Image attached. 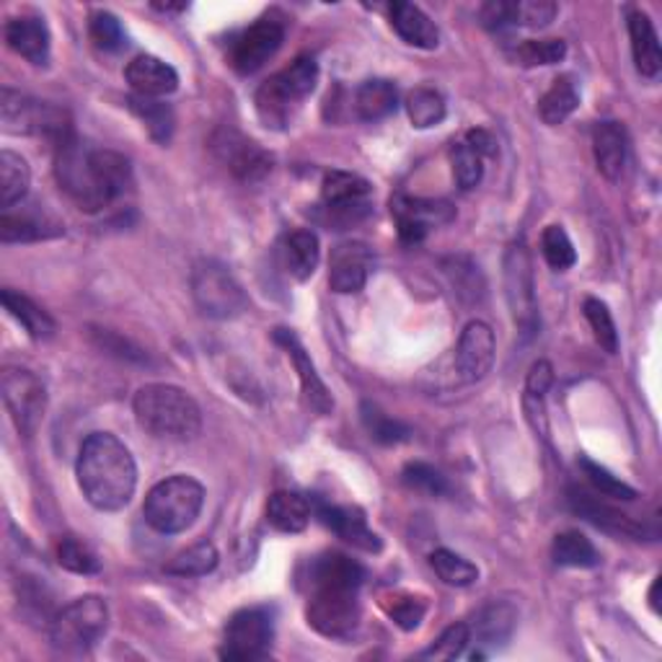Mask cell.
Instances as JSON below:
<instances>
[{
  "label": "cell",
  "instance_id": "obj_35",
  "mask_svg": "<svg viewBox=\"0 0 662 662\" xmlns=\"http://www.w3.org/2000/svg\"><path fill=\"white\" fill-rule=\"evenodd\" d=\"M518 613L508 603H492L487 609L479 611L477 624H473L471 634H477L481 644H500L510 640L512 629H516Z\"/></svg>",
  "mask_w": 662,
  "mask_h": 662
},
{
  "label": "cell",
  "instance_id": "obj_44",
  "mask_svg": "<svg viewBox=\"0 0 662 662\" xmlns=\"http://www.w3.org/2000/svg\"><path fill=\"white\" fill-rule=\"evenodd\" d=\"M541 252L547 256L549 267L551 269H570L574 262H578V254H574V246L570 236H567V231L562 225H549L547 231H543L541 236Z\"/></svg>",
  "mask_w": 662,
  "mask_h": 662
},
{
  "label": "cell",
  "instance_id": "obj_51",
  "mask_svg": "<svg viewBox=\"0 0 662 662\" xmlns=\"http://www.w3.org/2000/svg\"><path fill=\"white\" fill-rule=\"evenodd\" d=\"M391 601L394 603L386 605L388 617H391L396 621V627H401L404 632H415V629L422 624L427 605L419 601V598H411V595H396Z\"/></svg>",
  "mask_w": 662,
  "mask_h": 662
},
{
  "label": "cell",
  "instance_id": "obj_46",
  "mask_svg": "<svg viewBox=\"0 0 662 662\" xmlns=\"http://www.w3.org/2000/svg\"><path fill=\"white\" fill-rule=\"evenodd\" d=\"M91 42L104 52H116L124 47V29L120 19L109 11H93L89 21Z\"/></svg>",
  "mask_w": 662,
  "mask_h": 662
},
{
  "label": "cell",
  "instance_id": "obj_55",
  "mask_svg": "<svg viewBox=\"0 0 662 662\" xmlns=\"http://www.w3.org/2000/svg\"><path fill=\"white\" fill-rule=\"evenodd\" d=\"M466 143H469L473 151L481 155V159H492V155L497 153L495 138L489 135L487 130H471L469 135H466Z\"/></svg>",
  "mask_w": 662,
  "mask_h": 662
},
{
  "label": "cell",
  "instance_id": "obj_41",
  "mask_svg": "<svg viewBox=\"0 0 662 662\" xmlns=\"http://www.w3.org/2000/svg\"><path fill=\"white\" fill-rule=\"evenodd\" d=\"M450 163H454V176L464 192L479 186L481 176H485V159L466 140L450 147Z\"/></svg>",
  "mask_w": 662,
  "mask_h": 662
},
{
  "label": "cell",
  "instance_id": "obj_31",
  "mask_svg": "<svg viewBox=\"0 0 662 662\" xmlns=\"http://www.w3.org/2000/svg\"><path fill=\"white\" fill-rule=\"evenodd\" d=\"M0 298H3V306H6L8 314H11L16 322L23 326V329H27V334L31 339L42 342V339L52 337V334H54L52 316L47 314V310L39 308L34 301H29L27 295L11 291V287H6Z\"/></svg>",
  "mask_w": 662,
  "mask_h": 662
},
{
  "label": "cell",
  "instance_id": "obj_3",
  "mask_svg": "<svg viewBox=\"0 0 662 662\" xmlns=\"http://www.w3.org/2000/svg\"><path fill=\"white\" fill-rule=\"evenodd\" d=\"M78 487L96 510L116 512L128 508L138 487L135 458L109 432H93L85 438L75 464Z\"/></svg>",
  "mask_w": 662,
  "mask_h": 662
},
{
  "label": "cell",
  "instance_id": "obj_26",
  "mask_svg": "<svg viewBox=\"0 0 662 662\" xmlns=\"http://www.w3.org/2000/svg\"><path fill=\"white\" fill-rule=\"evenodd\" d=\"M629 37H632V54L636 70H640L644 78H655L662 68V52L655 23L650 21L648 13L634 11L629 16Z\"/></svg>",
  "mask_w": 662,
  "mask_h": 662
},
{
  "label": "cell",
  "instance_id": "obj_39",
  "mask_svg": "<svg viewBox=\"0 0 662 662\" xmlns=\"http://www.w3.org/2000/svg\"><path fill=\"white\" fill-rule=\"evenodd\" d=\"M130 109L145 122L147 132H151L159 143H169L171 132H174V114H171V109L163 104V101L138 96L135 93V96H130Z\"/></svg>",
  "mask_w": 662,
  "mask_h": 662
},
{
  "label": "cell",
  "instance_id": "obj_40",
  "mask_svg": "<svg viewBox=\"0 0 662 662\" xmlns=\"http://www.w3.org/2000/svg\"><path fill=\"white\" fill-rule=\"evenodd\" d=\"M363 425L368 435L376 442H384V446H396V442H404L411 438V430L399 419L388 417L386 411H380L376 404H363Z\"/></svg>",
  "mask_w": 662,
  "mask_h": 662
},
{
  "label": "cell",
  "instance_id": "obj_32",
  "mask_svg": "<svg viewBox=\"0 0 662 662\" xmlns=\"http://www.w3.org/2000/svg\"><path fill=\"white\" fill-rule=\"evenodd\" d=\"M31 184L29 163L19 153L3 151L0 153V207L13 210L19 202L27 197Z\"/></svg>",
  "mask_w": 662,
  "mask_h": 662
},
{
  "label": "cell",
  "instance_id": "obj_54",
  "mask_svg": "<svg viewBox=\"0 0 662 662\" xmlns=\"http://www.w3.org/2000/svg\"><path fill=\"white\" fill-rule=\"evenodd\" d=\"M481 19H485L489 29H500L505 23H512V3H502V0L487 3L481 8Z\"/></svg>",
  "mask_w": 662,
  "mask_h": 662
},
{
  "label": "cell",
  "instance_id": "obj_7",
  "mask_svg": "<svg viewBox=\"0 0 662 662\" xmlns=\"http://www.w3.org/2000/svg\"><path fill=\"white\" fill-rule=\"evenodd\" d=\"M106 627L109 609L104 598L83 595L75 598L50 621V640L58 650L81 655V652L96 648V642L106 634Z\"/></svg>",
  "mask_w": 662,
  "mask_h": 662
},
{
  "label": "cell",
  "instance_id": "obj_5",
  "mask_svg": "<svg viewBox=\"0 0 662 662\" xmlns=\"http://www.w3.org/2000/svg\"><path fill=\"white\" fill-rule=\"evenodd\" d=\"M318 81V62L308 54L293 60L291 65L277 70L256 91V114L264 128L269 130H285L291 128L295 114L301 112L303 101H306L316 89Z\"/></svg>",
  "mask_w": 662,
  "mask_h": 662
},
{
  "label": "cell",
  "instance_id": "obj_25",
  "mask_svg": "<svg viewBox=\"0 0 662 662\" xmlns=\"http://www.w3.org/2000/svg\"><path fill=\"white\" fill-rule=\"evenodd\" d=\"M391 27L404 42L419 47V50H435L440 44V29L415 3H401L399 0V3L391 6Z\"/></svg>",
  "mask_w": 662,
  "mask_h": 662
},
{
  "label": "cell",
  "instance_id": "obj_34",
  "mask_svg": "<svg viewBox=\"0 0 662 662\" xmlns=\"http://www.w3.org/2000/svg\"><path fill=\"white\" fill-rule=\"evenodd\" d=\"M551 557L559 567H574V570H590L601 564V554L593 547V541L580 531H564L554 539Z\"/></svg>",
  "mask_w": 662,
  "mask_h": 662
},
{
  "label": "cell",
  "instance_id": "obj_16",
  "mask_svg": "<svg viewBox=\"0 0 662 662\" xmlns=\"http://www.w3.org/2000/svg\"><path fill=\"white\" fill-rule=\"evenodd\" d=\"M215 153L231 169V174L246 184L262 182L272 171V155L233 130H223L215 138Z\"/></svg>",
  "mask_w": 662,
  "mask_h": 662
},
{
  "label": "cell",
  "instance_id": "obj_43",
  "mask_svg": "<svg viewBox=\"0 0 662 662\" xmlns=\"http://www.w3.org/2000/svg\"><path fill=\"white\" fill-rule=\"evenodd\" d=\"M567 54V44L562 39H528L516 50V60L523 68H539V65H557Z\"/></svg>",
  "mask_w": 662,
  "mask_h": 662
},
{
  "label": "cell",
  "instance_id": "obj_6",
  "mask_svg": "<svg viewBox=\"0 0 662 662\" xmlns=\"http://www.w3.org/2000/svg\"><path fill=\"white\" fill-rule=\"evenodd\" d=\"M202 505H205V489L197 479L184 477H169L155 485L145 497L143 516L147 526L159 533H182L194 526L200 518Z\"/></svg>",
  "mask_w": 662,
  "mask_h": 662
},
{
  "label": "cell",
  "instance_id": "obj_21",
  "mask_svg": "<svg viewBox=\"0 0 662 662\" xmlns=\"http://www.w3.org/2000/svg\"><path fill=\"white\" fill-rule=\"evenodd\" d=\"M6 42L31 65L42 68L50 62V29L39 16H16L6 23Z\"/></svg>",
  "mask_w": 662,
  "mask_h": 662
},
{
  "label": "cell",
  "instance_id": "obj_30",
  "mask_svg": "<svg viewBox=\"0 0 662 662\" xmlns=\"http://www.w3.org/2000/svg\"><path fill=\"white\" fill-rule=\"evenodd\" d=\"M318 256H322V248H318V236L314 231H293L291 236L285 238L283 244V262L287 272L295 279H308L318 267Z\"/></svg>",
  "mask_w": 662,
  "mask_h": 662
},
{
  "label": "cell",
  "instance_id": "obj_15",
  "mask_svg": "<svg viewBox=\"0 0 662 662\" xmlns=\"http://www.w3.org/2000/svg\"><path fill=\"white\" fill-rule=\"evenodd\" d=\"M391 215L399 225V236L404 244H419L427 233L440 225H448L456 217V210L446 200H419L399 194L391 202Z\"/></svg>",
  "mask_w": 662,
  "mask_h": 662
},
{
  "label": "cell",
  "instance_id": "obj_17",
  "mask_svg": "<svg viewBox=\"0 0 662 662\" xmlns=\"http://www.w3.org/2000/svg\"><path fill=\"white\" fill-rule=\"evenodd\" d=\"M495 353H497V342H495V332L489 329V324L485 322L466 324V329L461 332V339H458V347H456V368L461 373L466 384H477V380H481L489 370H492Z\"/></svg>",
  "mask_w": 662,
  "mask_h": 662
},
{
  "label": "cell",
  "instance_id": "obj_37",
  "mask_svg": "<svg viewBox=\"0 0 662 662\" xmlns=\"http://www.w3.org/2000/svg\"><path fill=\"white\" fill-rule=\"evenodd\" d=\"M430 564L435 574H438V578L450 588H469L479 580L477 564H471L469 559H464L461 554H454V551L448 549L432 551Z\"/></svg>",
  "mask_w": 662,
  "mask_h": 662
},
{
  "label": "cell",
  "instance_id": "obj_18",
  "mask_svg": "<svg viewBox=\"0 0 662 662\" xmlns=\"http://www.w3.org/2000/svg\"><path fill=\"white\" fill-rule=\"evenodd\" d=\"M373 272V252L360 241H347L332 252L329 287L339 295L360 293Z\"/></svg>",
  "mask_w": 662,
  "mask_h": 662
},
{
  "label": "cell",
  "instance_id": "obj_48",
  "mask_svg": "<svg viewBox=\"0 0 662 662\" xmlns=\"http://www.w3.org/2000/svg\"><path fill=\"white\" fill-rule=\"evenodd\" d=\"M404 485L427 497H440L448 492V481L430 464H407L404 469Z\"/></svg>",
  "mask_w": 662,
  "mask_h": 662
},
{
  "label": "cell",
  "instance_id": "obj_28",
  "mask_svg": "<svg viewBox=\"0 0 662 662\" xmlns=\"http://www.w3.org/2000/svg\"><path fill=\"white\" fill-rule=\"evenodd\" d=\"M396 104H399V91L386 78H373L355 91V112L363 122L386 120L396 112Z\"/></svg>",
  "mask_w": 662,
  "mask_h": 662
},
{
  "label": "cell",
  "instance_id": "obj_27",
  "mask_svg": "<svg viewBox=\"0 0 662 662\" xmlns=\"http://www.w3.org/2000/svg\"><path fill=\"white\" fill-rule=\"evenodd\" d=\"M62 233V225L52 217H39L37 213H13L6 210L0 217V241L3 244H29V241L54 238Z\"/></svg>",
  "mask_w": 662,
  "mask_h": 662
},
{
  "label": "cell",
  "instance_id": "obj_42",
  "mask_svg": "<svg viewBox=\"0 0 662 662\" xmlns=\"http://www.w3.org/2000/svg\"><path fill=\"white\" fill-rule=\"evenodd\" d=\"M582 308H585V318H588L590 329H593V337L598 345H601V349H605L609 355H617L619 353V332H617V324H613L609 306L598 298H588Z\"/></svg>",
  "mask_w": 662,
  "mask_h": 662
},
{
  "label": "cell",
  "instance_id": "obj_19",
  "mask_svg": "<svg viewBox=\"0 0 662 662\" xmlns=\"http://www.w3.org/2000/svg\"><path fill=\"white\" fill-rule=\"evenodd\" d=\"M275 342L277 345H283V349L291 357L295 370H298V378H301V388H303V396H306L308 407L318 411V415H332L334 409V399L329 394V388L322 380V376L316 373V365L310 360V355L306 353V347L301 345V339L295 337L293 332L287 329H277L275 332Z\"/></svg>",
  "mask_w": 662,
  "mask_h": 662
},
{
  "label": "cell",
  "instance_id": "obj_1",
  "mask_svg": "<svg viewBox=\"0 0 662 662\" xmlns=\"http://www.w3.org/2000/svg\"><path fill=\"white\" fill-rule=\"evenodd\" d=\"M54 176L60 190L85 213H99L132 186V166L122 153L81 143L75 135L58 145Z\"/></svg>",
  "mask_w": 662,
  "mask_h": 662
},
{
  "label": "cell",
  "instance_id": "obj_47",
  "mask_svg": "<svg viewBox=\"0 0 662 662\" xmlns=\"http://www.w3.org/2000/svg\"><path fill=\"white\" fill-rule=\"evenodd\" d=\"M58 562H60V567H65L68 572H75V574H96L99 572L96 554H93L85 543L73 539V536H68V539L60 541Z\"/></svg>",
  "mask_w": 662,
  "mask_h": 662
},
{
  "label": "cell",
  "instance_id": "obj_2",
  "mask_svg": "<svg viewBox=\"0 0 662 662\" xmlns=\"http://www.w3.org/2000/svg\"><path fill=\"white\" fill-rule=\"evenodd\" d=\"M363 567L339 551L316 557L308 567V609L306 619L318 634L332 640H347L360 624Z\"/></svg>",
  "mask_w": 662,
  "mask_h": 662
},
{
  "label": "cell",
  "instance_id": "obj_49",
  "mask_svg": "<svg viewBox=\"0 0 662 662\" xmlns=\"http://www.w3.org/2000/svg\"><path fill=\"white\" fill-rule=\"evenodd\" d=\"M471 642V627L469 624H454L438 636V642L425 652L427 660H456L464 655L466 644Z\"/></svg>",
  "mask_w": 662,
  "mask_h": 662
},
{
  "label": "cell",
  "instance_id": "obj_36",
  "mask_svg": "<svg viewBox=\"0 0 662 662\" xmlns=\"http://www.w3.org/2000/svg\"><path fill=\"white\" fill-rule=\"evenodd\" d=\"M446 99L440 96L435 89H415L409 93L407 99V114H409V122L415 124L417 130H427V128H435V124H440L446 120Z\"/></svg>",
  "mask_w": 662,
  "mask_h": 662
},
{
  "label": "cell",
  "instance_id": "obj_22",
  "mask_svg": "<svg viewBox=\"0 0 662 662\" xmlns=\"http://www.w3.org/2000/svg\"><path fill=\"white\" fill-rule=\"evenodd\" d=\"M124 78L132 85V91L138 96H147V99H161L169 96L179 89V73L169 62H163L161 58H153V54H140L124 70Z\"/></svg>",
  "mask_w": 662,
  "mask_h": 662
},
{
  "label": "cell",
  "instance_id": "obj_4",
  "mask_svg": "<svg viewBox=\"0 0 662 662\" xmlns=\"http://www.w3.org/2000/svg\"><path fill=\"white\" fill-rule=\"evenodd\" d=\"M138 425L159 440H192L202 427L197 401L182 388L147 384L132 399Z\"/></svg>",
  "mask_w": 662,
  "mask_h": 662
},
{
  "label": "cell",
  "instance_id": "obj_24",
  "mask_svg": "<svg viewBox=\"0 0 662 662\" xmlns=\"http://www.w3.org/2000/svg\"><path fill=\"white\" fill-rule=\"evenodd\" d=\"M593 153L598 171H601L609 182H619L621 174H624L629 153V138L624 124L598 122L593 128Z\"/></svg>",
  "mask_w": 662,
  "mask_h": 662
},
{
  "label": "cell",
  "instance_id": "obj_11",
  "mask_svg": "<svg viewBox=\"0 0 662 662\" xmlns=\"http://www.w3.org/2000/svg\"><path fill=\"white\" fill-rule=\"evenodd\" d=\"M275 640V621L269 609H244L233 613L223 634V660H264Z\"/></svg>",
  "mask_w": 662,
  "mask_h": 662
},
{
  "label": "cell",
  "instance_id": "obj_9",
  "mask_svg": "<svg viewBox=\"0 0 662 662\" xmlns=\"http://www.w3.org/2000/svg\"><path fill=\"white\" fill-rule=\"evenodd\" d=\"M322 221L345 231L368 217L373 207V186L368 179L349 171H329L322 186Z\"/></svg>",
  "mask_w": 662,
  "mask_h": 662
},
{
  "label": "cell",
  "instance_id": "obj_20",
  "mask_svg": "<svg viewBox=\"0 0 662 662\" xmlns=\"http://www.w3.org/2000/svg\"><path fill=\"white\" fill-rule=\"evenodd\" d=\"M316 516L326 528H332V531L337 533L339 539L353 543L355 549L368 551V554H378V551L384 549V543H380L378 533L370 531L360 510L339 508V505L316 502Z\"/></svg>",
  "mask_w": 662,
  "mask_h": 662
},
{
  "label": "cell",
  "instance_id": "obj_50",
  "mask_svg": "<svg viewBox=\"0 0 662 662\" xmlns=\"http://www.w3.org/2000/svg\"><path fill=\"white\" fill-rule=\"evenodd\" d=\"M557 13L559 6L549 3V0H523V3H512V23H520V27H549V23L557 19Z\"/></svg>",
  "mask_w": 662,
  "mask_h": 662
},
{
  "label": "cell",
  "instance_id": "obj_33",
  "mask_svg": "<svg viewBox=\"0 0 662 662\" xmlns=\"http://www.w3.org/2000/svg\"><path fill=\"white\" fill-rule=\"evenodd\" d=\"M580 106V91L570 75L554 78V83L549 85V91L543 93L539 101V114L541 120L551 124H562L574 114V109Z\"/></svg>",
  "mask_w": 662,
  "mask_h": 662
},
{
  "label": "cell",
  "instance_id": "obj_45",
  "mask_svg": "<svg viewBox=\"0 0 662 662\" xmlns=\"http://www.w3.org/2000/svg\"><path fill=\"white\" fill-rule=\"evenodd\" d=\"M580 466H582V471H585L590 485L601 492V497H611V500H624V502H632L640 497L634 487H629L627 481L613 477V473L609 469H603V466L588 461V458H582Z\"/></svg>",
  "mask_w": 662,
  "mask_h": 662
},
{
  "label": "cell",
  "instance_id": "obj_52",
  "mask_svg": "<svg viewBox=\"0 0 662 662\" xmlns=\"http://www.w3.org/2000/svg\"><path fill=\"white\" fill-rule=\"evenodd\" d=\"M551 384H554V368H551V363H547V360L533 363L531 370H528V378H526V394L543 396V399H547Z\"/></svg>",
  "mask_w": 662,
  "mask_h": 662
},
{
  "label": "cell",
  "instance_id": "obj_38",
  "mask_svg": "<svg viewBox=\"0 0 662 662\" xmlns=\"http://www.w3.org/2000/svg\"><path fill=\"white\" fill-rule=\"evenodd\" d=\"M217 549L213 543H194L192 549L176 554L166 564L169 574H176V578H205L217 567Z\"/></svg>",
  "mask_w": 662,
  "mask_h": 662
},
{
  "label": "cell",
  "instance_id": "obj_53",
  "mask_svg": "<svg viewBox=\"0 0 662 662\" xmlns=\"http://www.w3.org/2000/svg\"><path fill=\"white\" fill-rule=\"evenodd\" d=\"M547 399L543 396H523V409L528 415V422L533 425V430L541 435V438H549V419H547Z\"/></svg>",
  "mask_w": 662,
  "mask_h": 662
},
{
  "label": "cell",
  "instance_id": "obj_23",
  "mask_svg": "<svg viewBox=\"0 0 662 662\" xmlns=\"http://www.w3.org/2000/svg\"><path fill=\"white\" fill-rule=\"evenodd\" d=\"M570 505L580 518H585L588 523H593L595 528H601V531H605V533L629 536V539H640V536L644 533V528L640 523H634V520L624 516V512L611 508L609 502L598 500V497H593V495L580 492V489H570Z\"/></svg>",
  "mask_w": 662,
  "mask_h": 662
},
{
  "label": "cell",
  "instance_id": "obj_29",
  "mask_svg": "<svg viewBox=\"0 0 662 662\" xmlns=\"http://www.w3.org/2000/svg\"><path fill=\"white\" fill-rule=\"evenodd\" d=\"M267 520L279 533H303L310 523V505L295 492H275L267 502Z\"/></svg>",
  "mask_w": 662,
  "mask_h": 662
},
{
  "label": "cell",
  "instance_id": "obj_10",
  "mask_svg": "<svg viewBox=\"0 0 662 662\" xmlns=\"http://www.w3.org/2000/svg\"><path fill=\"white\" fill-rule=\"evenodd\" d=\"M192 295L200 310L210 318H236L246 310L248 298L241 291L236 277L231 275L223 264L200 262L192 272Z\"/></svg>",
  "mask_w": 662,
  "mask_h": 662
},
{
  "label": "cell",
  "instance_id": "obj_8",
  "mask_svg": "<svg viewBox=\"0 0 662 662\" xmlns=\"http://www.w3.org/2000/svg\"><path fill=\"white\" fill-rule=\"evenodd\" d=\"M0 122L11 135H44L47 140H52L54 147L73 138L65 112L44 104V101L21 96L19 91L11 89H3L0 93Z\"/></svg>",
  "mask_w": 662,
  "mask_h": 662
},
{
  "label": "cell",
  "instance_id": "obj_14",
  "mask_svg": "<svg viewBox=\"0 0 662 662\" xmlns=\"http://www.w3.org/2000/svg\"><path fill=\"white\" fill-rule=\"evenodd\" d=\"M505 291L520 332L533 334L539 326V306H536L531 256L523 244H512L505 256Z\"/></svg>",
  "mask_w": 662,
  "mask_h": 662
},
{
  "label": "cell",
  "instance_id": "obj_12",
  "mask_svg": "<svg viewBox=\"0 0 662 662\" xmlns=\"http://www.w3.org/2000/svg\"><path fill=\"white\" fill-rule=\"evenodd\" d=\"M0 391H3L6 409L13 419L16 430H19L23 438H31L44 419V384L27 368H6L3 378H0Z\"/></svg>",
  "mask_w": 662,
  "mask_h": 662
},
{
  "label": "cell",
  "instance_id": "obj_13",
  "mask_svg": "<svg viewBox=\"0 0 662 662\" xmlns=\"http://www.w3.org/2000/svg\"><path fill=\"white\" fill-rule=\"evenodd\" d=\"M285 39L283 21L275 16H264V19L254 21L252 27H246L241 34L231 39L228 62L233 70H238L241 75H252L256 70L267 65L275 58Z\"/></svg>",
  "mask_w": 662,
  "mask_h": 662
}]
</instances>
